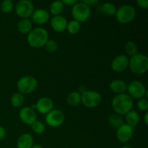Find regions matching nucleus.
<instances>
[{"label":"nucleus","mask_w":148,"mask_h":148,"mask_svg":"<svg viewBox=\"0 0 148 148\" xmlns=\"http://www.w3.org/2000/svg\"><path fill=\"white\" fill-rule=\"evenodd\" d=\"M134 105L133 99L128 94L123 93L116 95L111 101V106L119 115H126L131 111Z\"/></svg>","instance_id":"nucleus-1"},{"label":"nucleus","mask_w":148,"mask_h":148,"mask_svg":"<svg viewBox=\"0 0 148 148\" xmlns=\"http://www.w3.org/2000/svg\"><path fill=\"white\" fill-rule=\"evenodd\" d=\"M48 40H49L48 32L43 27H36L32 29L27 37V41L29 46L35 49L43 47Z\"/></svg>","instance_id":"nucleus-2"},{"label":"nucleus","mask_w":148,"mask_h":148,"mask_svg":"<svg viewBox=\"0 0 148 148\" xmlns=\"http://www.w3.org/2000/svg\"><path fill=\"white\" fill-rule=\"evenodd\" d=\"M129 67L136 75H143L148 69V58L143 53H137L129 59Z\"/></svg>","instance_id":"nucleus-3"},{"label":"nucleus","mask_w":148,"mask_h":148,"mask_svg":"<svg viewBox=\"0 0 148 148\" xmlns=\"http://www.w3.org/2000/svg\"><path fill=\"white\" fill-rule=\"evenodd\" d=\"M115 15L119 23L121 24H127L131 23L135 17V8L130 4L122 5L117 9Z\"/></svg>","instance_id":"nucleus-4"},{"label":"nucleus","mask_w":148,"mask_h":148,"mask_svg":"<svg viewBox=\"0 0 148 148\" xmlns=\"http://www.w3.org/2000/svg\"><path fill=\"white\" fill-rule=\"evenodd\" d=\"M38 86V81L34 77L26 75L17 81V87L19 92L23 95H27L34 92Z\"/></svg>","instance_id":"nucleus-5"},{"label":"nucleus","mask_w":148,"mask_h":148,"mask_svg":"<svg viewBox=\"0 0 148 148\" xmlns=\"http://www.w3.org/2000/svg\"><path fill=\"white\" fill-rule=\"evenodd\" d=\"M90 7L82 1L80 2L77 1L75 5L72 6V15L75 20H77L79 23L88 20L90 16Z\"/></svg>","instance_id":"nucleus-6"},{"label":"nucleus","mask_w":148,"mask_h":148,"mask_svg":"<svg viewBox=\"0 0 148 148\" xmlns=\"http://www.w3.org/2000/svg\"><path fill=\"white\" fill-rule=\"evenodd\" d=\"M102 101V96L95 90H85L81 95V102L87 108H95Z\"/></svg>","instance_id":"nucleus-7"},{"label":"nucleus","mask_w":148,"mask_h":148,"mask_svg":"<svg viewBox=\"0 0 148 148\" xmlns=\"http://www.w3.org/2000/svg\"><path fill=\"white\" fill-rule=\"evenodd\" d=\"M127 90L128 91V95L132 98L140 99L144 98L145 95L147 94V90L145 85L138 80H133L129 83Z\"/></svg>","instance_id":"nucleus-8"},{"label":"nucleus","mask_w":148,"mask_h":148,"mask_svg":"<svg viewBox=\"0 0 148 148\" xmlns=\"http://www.w3.org/2000/svg\"><path fill=\"white\" fill-rule=\"evenodd\" d=\"M34 12V5L29 0H21L15 6V12L23 19H28Z\"/></svg>","instance_id":"nucleus-9"},{"label":"nucleus","mask_w":148,"mask_h":148,"mask_svg":"<svg viewBox=\"0 0 148 148\" xmlns=\"http://www.w3.org/2000/svg\"><path fill=\"white\" fill-rule=\"evenodd\" d=\"M64 114L61 110L53 109L46 114V121L51 127H58L63 124Z\"/></svg>","instance_id":"nucleus-10"},{"label":"nucleus","mask_w":148,"mask_h":148,"mask_svg":"<svg viewBox=\"0 0 148 148\" xmlns=\"http://www.w3.org/2000/svg\"><path fill=\"white\" fill-rule=\"evenodd\" d=\"M111 66L114 72H124L129 67V58L124 54L118 55L113 59Z\"/></svg>","instance_id":"nucleus-11"},{"label":"nucleus","mask_w":148,"mask_h":148,"mask_svg":"<svg viewBox=\"0 0 148 148\" xmlns=\"http://www.w3.org/2000/svg\"><path fill=\"white\" fill-rule=\"evenodd\" d=\"M19 117L24 124L27 125H32L36 121H37V115L34 110L30 107H24L21 108L19 112Z\"/></svg>","instance_id":"nucleus-12"},{"label":"nucleus","mask_w":148,"mask_h":148,"mask_svg":"<svg viewBox=\"0 0 148 148\" xmlns=\"http://www.w3.org/2000/svg\"><path fill=\"white\" fill-rule=\"evenodd\" d=\"M133 135V128L128 124H124L117 129L116 138L120 143H126L130 141Z\"/></svg>","instance_id":"nucleus-13"},{"label":"nucleus","mask_w":148,"mask_h":148,"mask_svg":"<svg viewBox=\"0 0 148 148\" xmlns=\"http://www.w3.org/2000/svg\"><path fill=\"white\" fill-rule=\"evenodd\" d=\"M36 109L42 114H47L53 108V102L50 98L42 97L36 103Z\"/></svg>","instance_id":"nucleus-14"},{"label":"nucleus","mask_w":148,"mask_h":148,"mask_svg":"<svg viewBox=\"0 0 148 148\" xmlns=\"http://www.w3.org/2000/svg\"><path fill=\"white\" fill-rule=\"evenodd\" d=\"M51 26L53 30L58 33H62L66 30L68 22L64 17L62 15L53 16L51 19Z\"/></svg>","instance_id":"nucleus-15"},{"label":"nucleus","mask_w":148,"mask_h":148,"mask_svg":"<svg viewBox=\"0 0 148 148\" xmlns=\"http://www.w3.org/2000/svg\"><path fill=\"white\" fill-rule=\"evenodd\" d=\"M50 17L49 12L44 9H38L34 10L32 14L33 23L37 25H43L47 23Z\"/></svg>","instance_id":"nucleus-16"},{"label":"nucleus","mask_w":148,"mask_h":148,"mask_svg":"<svg viewBox=\"0 0 148 148\" xmlns=\"http://www.w3.org/2000/svg\"><path fill=\"white\" fill-rule=\"evenodd\" d=\"M109 88L112 92L116 93V95L123 94L127 91V85L122 79H114L111 81L109 85Z\"/></svg>","instance_id":"nucleus-17"},{"label":"nucleus","mask_w":148,"mask_h":148,"mask_svg":"<svg viewBox=\"0 0 148 148\" xmlns=\"http://www.w3.org/2000/svg\"><path fill=\"white\" fill-rule=\"evenodd\" d=\"M33 145V138L31 134L24 133L18 138L17 142V148H31Z\"/></svg>","instance_id":"nucleus-18"},{"label":"nucleus","mask_w":148,"mask_h":148,"mask_svg":"<svg viewBox=\"0 0 148 148\" xmlns=\"http://www.w3.org/2000/svg\"><path fill=\"white\" fill-rule=\"evenodd\" d=\"M33 29V23L29 19H22L17 24V30L22 34H28Z\"/></svg>","instance_id":"nucleus-19"},{"label":"nucleus","mask_w":148,"mask_h":148,"mask_svg":"<svg viewBox=\"0 0 148 148\" xmlns=\"http://www.w3.org/2000/svg\"><path fill=\"white\" fill-rule=\"evenodd\" d=\"M126 121L127 124L131 127H134L140 122V116L138 113L134 110H131L126 114Z\"/></svg>","instance_id":"nucleus-20"},{"label":"nucleus","mask_w":148,"mask_h":148,"mask_svg":"<svg viewBox=\"0 0 148 148\" xmlns=\"http://www.w3.org/2000/svg\"><path fill=\"white\" fill-rule=\"evenodd\" d=\"M64 9V5L62 1H55L51 4L49 10H50L51 13L54 16L61 15Z\"/></svg>","instance_id":"nucleus-21"},{"label":"nucleus","mask_w":148,"mask_h":148,"mask_svg":"<svg viewBox=\"0 0 148 148\" xmlns=\"http://www.w3.org/2000/svg\"><path fill=\"white\" fill-rule=\"evenodd\" d=\"M67 103L70 106H77L81 103V95L78 92H72L66 98Z\"/></svg>","instance_id":"nucleus-22"},{"label":"nucleus","mask_w":148,"mask_h":148,"mask_svg":"<svg viewBox=\"0 0 148 148\" xmlns=\"http://www.w3.org/2000/svg\"><path fill=\"white\" fill-rule=\"evenodd\" d=\"M10 102L12 106L15 108H20L23 106L25 103L24 95L21 94L20 92H15L12 96Z\"/></svg>","instance_id":"nucleus-23"},{"label":"nucleus","mask_w":148,"mask_h":148,"mask_svg":"<svg viewBox=\"0 0 148 148\" xmlns=\"http://www.w3.org/2000/svg\"><path fill=\"white\" fill-rule=\"evenodd\" d=\"M108 122L113 128L118 129L122 124H124V119L121 116L117 114H113L108 118Z\"/></svg>","instance_id":"nucleus-24"},{"label":"nucleus","mask_w":148,"mask_h":148,"mask_svg":"<svg viewBox=\"0 0 148 148\" xmlns=\"http://www.w3.org/2000/svg\"><path fill=\"white\" fill-rule=\"evenodd\" d=\"M116 7L111 2H106L101 7V11L107 16H113L116 12Z\"/></svg>","instance_id":"nucleus-25"},{"label":"nucleus","mask_w":148,"mask_h":148,"mask_svg":"<svg viewBox=\"0 0 148 148\" xmlns=\"http://www.w3.org/2000/svg\"><path fill=\"white\" fill-rule=\"evenodd\" d=\"M124 49H125L126 53L131 57L137 54V51H138V47H137V43L132 40H129L125 43Z\"/></svg>","instance_id":"nucleus-26"},{"label":"nucleus","mask_w":148,"mask_h":148,"mask_svg":"<svg viewBox=\"0 0 148 148\" xmlns=\"http://www.w3.org/2000/svg\"><path fill=\"white\" fill-rule=\"evenodd\" d=\"M81 28V25L80 23L77 22V20H71L67 24V27H66V30H67L68 33L70 34L75 35L79 33Z\"/></svg>","instance_id":"nucleus-27"},{"label":"nucleus","mask_w":148,"mask_h":148,"mask_svg":"<svg viewBox=\"0 0 148 148\" xmlns=\"http://www.w3.org/2000/svg\"><path fill=\"white\" fill-rule=\"evenodd\" d=\"M14 8V4L11 0H4L0 5V10L4 14H8L11 12Z\"/></svg>","instance_id":"nucleus-28"},{"label":"nucleus","mask_w":148,"mask_h":148,"mask_svg":"<svg viewBox=\"0 0 148 148\" xmlns=\"http://www.w3.org/2000/svg\"><path fill=\"white\" fill-rule=\"evenodd\" d=\"M32 130L36 134H40L43 133L45 131V125L42 121H36L33 124H32Z\"/></svg>","instance_id":"nucleus-29"},{"label":"nucleus","mask_w":148,"mask_h":148,"mask_svg":"<svg viewBox=\"0 0 148 148\" xmlns=\"http://www.w3.org/2000/svg\"><path fill=\"white\" fill-rule=\"evenodd\" d=\"M44 46L46 48V51L49 52H51V53L56 51L58 49L57 43L54 40H53V39H49Z\"/></svg>","instance_id":"nucleus-30"},{"label":"nucleus","mask_w":148,"mask_h":148,"mask_svg":"<svg viewBox=\"0 0 148 148\" xmlns=\"http://www.w3.org/2000/svg\"><path fill=\"white\" fill-rule=\"evenodd\" d=\"M137 108L141 111H147L148 109V101L147 98H143L139 99L137 101Z\"/></svg>","instance_id":"nucleus-31"},{"label":"nucleus","mask_w":148,"mask_h":148,"mask_svg":"<svg viewBox=\"0 0 148 148\" xmlns=\"http://www.w3.org/2000/svg\"><path fill=\"white\" fill-rule=\"evenodd\" d=\"M137 4L143 10H147L148 8V0H137Z\"/></svg>","instance_id":"nucleus-32"},{"label":"nucleus","mask_w":148,"mask_h":148,"mask_svg":"<svg viewBox=\"0 0 148 148\" xmlns=\"http://www.w3.org/2000/svg\"><path fill=\"white\" fill-rule=\"evenodd\" d=\"M62 2L63 3L64 5H68V6H73L77 2V1L76 0H62Z\"/></svg>","instance_id":"nucleus-33"},{"label":"nucleus","mask_w":148,"mask_h":148,"mask_svg":"<svg viewBox=\"0 0 148 148\" xmlns=\"http://www.w3.org/2000/svg\"><path fill=\"white\" fill-rule=\"evenodd\" d=\"M82 2L85 3V4H87L88 6H91V5H94V4H96L98 3V0H83L82 1Z\"/></svg>","instance_id":"nucleus-34"},{"label":"nucleus","mask_w":148,"mask_h":148,"mask_svg":"<svg viewBox=\"0 0 148 148\" xmlns=\"http://www.w3.org/2000/svg\"><path fill=\"white\" fill-rule=\"evenodd\" d=\"M6 136V131L1 126H0V140L4 139Z\"/></svg>","instance_id":"nucleus-35"},{"label":"nucleus","mask_w":148,"mask_h":148,"mask_svg":"<svg viewBox=\"0 0 148 148\" xmlns=\"http://www.w3.org/2000/svg\"><path fill=\"white\" fill-rule=\"evenodd\" d=\"M143 120H144V122L145 124V125H148V112L147 111H146L145 114L144 115V119H143Z\"/></svg>","instance_id":"nucleus-36"},{"label":"nucleus","mask_w":148,"mask_h":148,"mask_svg":"<svg viewBox=\"0 0 148 148\" xmlns=\"http://www.w3.org/2000/svg\"><path fill=\"white\" fill-rule=\"evenodd\" d=\"M31 148H44V147H43L42 145H33V147Z\"/></svg>","instance_id":"nucleus-37"},{"label":"nucleus","mask_w":148,"mask_h":148,"mask_svg":"<svg viewBox=\"0 0 148 148\" xmlns=\"http://www.w3.org/2000/svg\"><path fill=\"white\" fill-rule=\"evenodd\" d=\"M120 148H131V147H129V146H122V147Z\"/></svg>","instance_id":"nucleus-38"},{"label":"nucleus","mask_w":148,"mask_h":148,"mask_svg":"<svg viewBox=\"0 0 148 148\" xmlns=\"http://www.w3.org/2000/svg\"><path fill=\"white\" fill-rule=\"evenodd\" d=\"M64 148H67V147H64Z\"/></svg>","instance_id":"nucleus-39"}]
</instances>
